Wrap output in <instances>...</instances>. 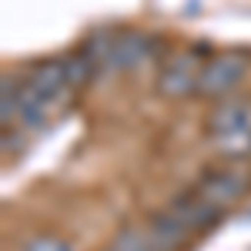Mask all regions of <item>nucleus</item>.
Instances as JSON below:
<instances>
[{"label":"nucleus","mask_w":251,"mask_h":251,"mask_svg":"<svg viewBox=\"0 0 251 251\" xmlns=\"http://www.w3.org/2000/svg\"><path fill=\"white\" fill-rule=\"evenodd\" d=\"M208 141L225 161L251 157V100L245 97H221L208 114Z\"/></svg>","instance_id":"nucleus-1"},{"label":"nucleus","mask_w":251,"mask_h":251,"mask_svg":"<svg viewBox=\"0 0 251 251\" xmlns=\"http://www.w3.org/2000/svg\"><path fill=\"white\" fill-rule=\"evenodd\" d=\"M208 57H211L208 44H188V47H177L174 54H168L157 67V94L174 97V100L198 94V80H201Z\"/></svg>","instance_id":"nucleus-2"},{"label":"nucleus","mask_w":251,"mask_h":251,"mask_svg":"<svg viewBox=\"0 0 251 251\" xmlns=\"http://www.w3.org/2000/svg\"><path fill=\"white\" fill-rule=\"evenodd\" d=\"M251 71V50H241V47H231V50H221V54H211L204 60V71H201V80H198V97H228L238 91V84L248 77Z\"/></svg>","instance_id":"nucleus-3"},{"label":"nucleus","mask_w":251,"mask_h":251,"mask_svg":"<svg viewBox=\"0 0 251 251\" xmlns=\"http://www.w3.org/2000/svg\"><path fill=\"white\" fill-rule=\"evenodd\" d=\"M248 184H251V174L245 171V168H234L231 161H228V164H221V168L204 171L191 188L198 194H204L211 204H218L221 211H228L231 204H238V201L248 194Z\"/></svg>","instance_id":"nucleus-4"},{"label":"nucleus","mask_w":251,"mask_h":251,"mask_svg":"<svg viewBox=\"0 0 251 251\" xmlns=\"http://www.w3.org/2000/svg\"><path fill=\"white\" fill-rule=\"evenodd\" d=\"M144 231L151 234V241H154L161 251H181L194 238V231L188 228V221H184L177 211H171V208L161 211V214H154V218L148 221Z\"/></svg>","instance_id":"nucleus-5"},{"label":"nucleus","mask_w":251,"mask_h":251,"mask_svg":"<svg viewBox=\"0 0 251 251\" xmlns=\"http://www.w3.org/2000/svg\"><path fill=\"white\" fill-rule=\"evenodd\" d=\"M168 208L181 214V218L188 221V228H191L194 234L204 231V228H211L214 221H221V214H225L221 208H218V204H211V201H208L204 194H198L194 188H188L184 194H177V198H174Z\"/></svg>","instance_id":"nucleus-6"},{"label":"nucleus","mask_w":251,"mask_h":251,"mask_svg":"<svg viewBox=\"0 0 251 251\" xmlns=\"http://www.w3.org/2000/svg\"><path fill=\"white\" fill-rule=\"evenodd\" d=\"M111 251H161V248L151 241L148 231H141V228H124V231L114 234Z\"/></svg>","instance_id":"nucleus-7"},{"label":"nucleus","mask_w":251,"mask_h":251,"mask_svg":"<svg viewBox=\"0 0 251 251\" xmlns=\"http://www.w3.org/2000/svg\"><path fill=\"white\" fill-rule=\"evenodd\" d=\"M20 251H74L71 241H64L60 234H30L27 241H20Z\"/></svg>","instance_id":"nucleus-8"},{"label":"nucleus","mask_w":251,"mask_h":251,"mask_svg":"<svg viewBox=\"0 0 251 251\" xmlns=\"http://www.w3.org/2000/svg\"><path fill=\"white\" fill-rule=\"evenodd\" d=\"M107 251H111V248H107Z\"/></svg>","instance_id":"nucleus-9"}]
</instances>
